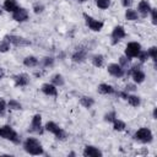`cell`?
I'll list each match as a JSON object with an SVG mask.
<instances>
[{
    "label": "cell",
    "instance_id": "11",
    "mask_svg": "<svg viewBox=\"0 0 157 157\" xmlns=\"http://www.w3.org/2000/svg\"><path fill=\"white\" fill-rule=\"evenodd\" d=\"M108 72L115 77H121L124 75V69L121 67V65L118 64H109L108 65Z\"/></svg>",
    "mask_w": 157,
    "mask_h": 157
},
{
    "label": "cell",
    "instance_id": "34",
    "mask_svg": "<svg viewBox=\"0 0 157 157\" xmlns=\"http://www.w3.org/2000/svg\"><path fill=\"white\" fill-rule=\"evenodd\" d=\"M104 119H105L107 121H113V120L115 119V113H114V112H110V113H108V114H105V117H104Z\"/></svg>",
    "mask_w": 157,
    "mask_h": 157
},
{
    "label": "cell",
    "instance_id": "1",
    "mask_svg": "<svg viewBox=\"0 0 157 157\" xmlns=\"http://www.w3.org/2000/svg\"><path fill=\"white\" fill-rule=\"evenodd\" d=\"M23 148L26 152H28L29 155H42L44 151H43V147L40 145V142L37 140V139H33V137H28L25 142H23Z\"/></svg>",
    "mask_w": 157,
    "mask_h": 157
},
{
    "label": "cell",
    "instance_id": "5",
    "mask_svg": "<svg viewBox=\"0 0 157 157\" xmlns=\"http://www.w3.org/2000/svg\"><path fill=\"white\" fill-rule=\"evenodd\" d=\"M135 139L141 142H150L152 141V132L147 128H141L135 132Z\"/></svg>",
    "mask_w": 157,
    "mask_h": 157
},
{
    "label": "cell",
    "instance_id": "20",
    "mask_svg": "<svg viewBox=\"0 0 157 157\" xmlns=\"http://www.w3.org/2000/svg\"><path fill=\"white\" fill-rule=\"evenodd\" d=\"M80 103H81V105H83L85 108H91V107L93 105V103H94V99H93L92 97H86V96H83V97L80 98Z\"/></svg>",
    "mask_w": 157,
    "mask_h": 157
},
{
    "label": "cell",
    "instance_id": "13",
    "mask_svg": "<svg viewBox=\"0 0 157 157\" xmlns=\"http://www.w3.org/2000/svg\"><path fill=\"white\" fill-rule=\"evenodd\" d=\"M83 156L85 157H101L102 152L94 146H86L83 150Z\"/></svg>",
    "mask_w": 157,
    "mask_h": 157
},
{
    "label": "cell",
    "instance_id": "30",
    "mask_svg": "<svg viewBox=\"0 0 157 157\" xmlns=\"http://www.w3.org/2000/svg\"><path fill=\"white\" fill-rule=\"evenodd\" d=\"M147 53H148V55L152 58V60H153V61H156V60H157V48H156V47H151V48H150V50H148Z\"/></svg>",
    "mask_w": 157,
    "mask_h": 157
},
{
    "label": "cell",
    "instance_id": "28",
    "mask_svg": "<svg viewBox=\"0 0 157 157\" xmlns=\"http://www.w3.org/2000/svg\"><path fill=\"white\" fill-rule=\"evenodd\" d=\"M9 107H10L11 109H15V110H17V109H21V108H22V107H21V104H20L17 101H15V99L9 101Z\"/></svg>",
    "mask_w": 157,
    "mask_h": 157
},
{
    "label": "cell",
    "instance_id": "33",
    "mask_svg": "<svg viewBox=\"0 0 157 157\" xmlns=\"http://www.w3.org/2000/svg\"><path fill=\"white\" fill-rule=\"evenodd\" d=\"M151 16H152V23L156 25L157 23V10L156 9H151Z\"/></svg>",
    "mask_w": 157,
    "mask_h": 157
},
{
    "label": "cell",
    "instance_id": "17",
    "mask_svg": "<svg viewBox=\"0 0 157 157\" xmlns=\"http://www.w3.org/2000/svg\"><path fill=\"white\" fill-rule=\"evenodd\" d=\"M137 9H139V11H140V13H141V16H142V17H146V16H147V13L151 11V6H150V4H148L146 0L140 1V2H139Z\"/></svg>",
    "mask_w": 157,
    "mask_h": 157
},
{
    "label": "cell",
    "instance_id": "19",
    "mask_svg": "<svg viewBox=\"0 0 157 157\" xmlns=\"http://www.w3.org/2000/svg\"><path fill=\"white\" fill-rule=\"evenodd\" d=\"M17 7L18 6L15 0H5V2H4V10H6L7 12H13Z\"/></svg>",
    "mask_w": 157,
    "mask_h": 157
},
{
    "label": "cell",
    "instance_id": "36",
    "mask_svg": "<svg viewBox=\"0 0 157 157\" xmlns=\"http://www.w3.org/2000/svg\"><path fill=\"white\" fill-rule=\"evenodd\" d=\"M128 63H129V59H128V58H125V56H121V58H120V64H121L123 66H126Z\"/></svg>",
    "mask_w": 157,
    "mask_h": 157
},
{
    "label": "cell",
    "instance_id": "35",
    "mask_svg": "<svg viewBox=\"0 0 157 157\" xmlns=\"http://www.w3.org/2000/svg\"><path fill=\"white\" fill-rule=\"evenodd\" d=\"M53 64V58H44L43 59V65L44 66H49Z\"/></svg>",
    "mask_w": 157,
    "mask_h": 157
},
{
    "label": "cell",
    "instance_id": "38",
    "mask_svg": "<svg viewBox=\"0 0 157 157\" xmlns=\"http://www.w3.org/2000/svg\"><path fill=\"white\" fill-rule=\"evenodd\" d=\"M136 88H135V86L134 85H128L126 86V91H135Z\"/></svg>",
    "mask_w": 157,
    "mask_h": 157
},
{
    "label": "cell",
    "instance_id": "39",
    "mask_svg": "<svg viewBox=\"0 0 157 157\" xmlns=\"http://www.w3.org/2000/svg\"><path fill=\"white\" fill-rule=\"evenodd\" d=\"M4 76H5V72H4V69H2V67H0V80H1V78H2Z\"/></svg>",
    "mask_w": 157,
    "mask_h": 157
},
{
    "label": "cell",
    "instance_id": "31",
    "mask_svg": "<svg viewBox=\"0 0 157 157\" xmlns=\"http://www.w3.org/2000/svg\"><path fill=\"white\" fill-rule=\"evenodd\" d=\"M137 58L140 59V61H141V63H144V61H146V59L148 58V53H147V52H142V50H140V53H139Z\"/></svg>",
    "mask_w": 157,
    "mask_h": 157
},
{
    "label": "cell",
    "instance_id": "7",
    "mask_svg": "<svg viewBox=\"0 0 157 157\" xmlns=\"http://www.w3.org/2000/svg\"><path fill=\"white\" fill-rule=\"evenodd\" d=\"M5 39L12 44H15L16 47H23V45H29L31 42L22 38V37H18V36H6Z\"/></svg>",
    "mask_w": 157,
    "mask_h": 157
},
{
    "label": "cell",
    "instance_id": "40",
    "mask_svg": "<svg viewBox=\"0 0 157 157\" xmlns=\"http://www.w3.org/2000/svg\"><path fill=\"white\" fill-rule=\"evenodd\" d=\"M153 118H155V119L157 118V108H155V109H153Z\"/></svg>",
    "mask_w": 157,
    "mask_h": 157
},
{
    "label": "cell",
    "instance_id": "16",
    "mask_svg": "<svg viewBox=\"0 0 157 157\" xmlns=\"http://www.w3.org/2000/svg\"><path fill=\"white\" fill-rule=\"evenodd\" d=\"M40 125H42V117L40 114H36L32 119V123H31V128L29 130L31 131H40Z\"/></svg>",
    "mask_w": 157,
    "mask_h": 157
},
{
    "label": "cell",
    "instance_id": "6",
    "mask_svg": "<svg viewBox=\"0 0 157 157\" xmlns=\"http://www.w3.org/2000/svg\"><path fill=\"white\" fill-rule=\"evenodd\" d=\"M83 17H85L86 23H87V26H88L90 29H92V31H94V32H99V31L103 28V22H102V21H97V20H94L93 17L88 16L87 13H83Z\"/></svg>",
    "mask_w": 157,
    "mask_h": 157
},
{
    "label": "cell",
    "instance_id": "2",
    "mask_svg": "<svg viewBox=\"0 0 157 157\" xmlns=\"http://www.w3.org/2000/svg\"><path fill=\"white\" fill-rule=\"evenodd\" d=\"M0 137H2V139H5V140H10V141H12L13 144H18V142H20V139H18L17 132H16L10 125L0 126Z\"/></svg>",
    "mask_w": 157,
    "mask_h": 157
},
{
    "label": "cell",
    "instance_id": "14",
    "mask_svg": "<svg viewBox=\"0 0 157 157\" xmlns=\"http://www.w3.org/2000/svg\"><path fill=\"white\" fill-rule=\"evenodd\" d=\"M42 92L45 93L47 96H58V90L53 83H43Z\"/></svg>",
    "mask_w": 157,
    "mask_h": 157
},
{
    "label": "cell",
    "instance_id": "4",
    "mask_svg": "<svg viewBox=\"0 0 157 157\" xmlns=\"http://www.w3.org/2000/svg\"><path fill=\"white\" fill-rule=\"evenodd\" d=\"M140 50H141L140 43H137V42H130V43H128V45L125 48V55L130 60L131 58L137 56L139 53H140Z\"/></svg>",
    "mask_w": 157,
    "mask_h": 157
},
{
    "label": "cell",
    "instance_id": "15",
    "mask_svg": "<svg viewBox=\"0 0 157 157\" xmlns=\"http://www.w3.org/2000/svg\"><path fill=\"white\" fill-rule=\"evenodd\" d=\"M16 86H27L29 82V76L27 74H20L13 77Z\"/></svg>",
    "mask_w": 157,
    "mask_h": 157
},
{
    "label": "cell",
    "instance_id": "25",
    "mask_svg": "<svg viewBox=\"0 0 157 157\" xmlns=\"http://www.w3.org/2000/svg\"><path fill=\"white\" fill-rule=\"evenodd\" d=\"M52 82H53V85H54V86H63V85H64L63 76H61V75H59V74L54 75V76H53V78H52Z\"/></svg>",
    "mask_w": 157,
    "mask_h": 157
},
{
    "label": "cell",
    "instance_id": "10",
    "mask_svg": "<svg viewBox=\"0 0 157 157\" xmlns=\"http://www.w3.org/2000/svg\"><path fill=\"white\" fill-rule=\"evenodd\" d=\"M125 36H126V33H125L124 27H121V26H117V27H114V29H113V32H112L113 43H117V42L120 40L121 38H124Z\"/></svg>",
    "mask_w": 157,
    "mask_h": 157
},
{
    "label": "cell",
    "instance_id": "9",
    "mask_svg": "<svg viewBox=\"0 0 157 157\" xmlns=\"http://www.w3.org/2000/svg\"><path fill=\"white\" fill-rule=\"evenodd\" d=\"M86 55H87V49L83 48V47H80V48H77V49L74 52L71 59H72V61H75V63H82V61H85Z\"/></svg>",
    "mask_w": 157,
    "mask_h": 157
},
{
    "label": "cell",
    "instance_id": "27",
    "mask_svg": "<svg viewBox=\"0 0 157 157\" xmlns=\"http://www.w3.org/2000/svg\"><path fill=\"white\" fill-rule=\"evenodd\" d=\"M92 63H93L94 66L101 67V66L103 65V56H102V55H94V56L92 58Z\"/></svg>",
    "mask_w": 157,
    "mask_h": 157
},
{
    "label": "cell",
    "instance_id": "23",
    "mask_svg": "<svg viewBox=\"0 0 157 157\" xmlns=\"http://www.w3.org/2000/svg\"><path fill=\"white\" fill-rule=\"evenodd\" d=\"M126 99H128L129 104L132 105V107H137V105H140V98H139L137 96H135V94H130V96H128Z\"/></svg>",
    "mask_w": 157,
    "mask_h": 157
},
{
    "label": "cell",
    "instance_id": "18",
    "mask_svg": "<svg viewBox=\"0 0 157 157\" xmlns=\"http://www.w3.org/2000/svg\"><path fill=\"white\" fill-rule=\"evenodd\" d=\"M98 92L99 93H103V94H110V93H114V88L110 86V85H107V83H101L98 86Z\"/></svg>",
    "mask_w": 157,
    "mask_h": 157
},
{
    "label": "cell",
    "instance_id": "3",
    "mask_svg": "<svg viewBox=\"0 0 157 157\" xmlns=\"http://www.w3.org/2000/svg\"><path fill=\"white\" fill-rule=\"evenodd\" d=\"M45 130L54 134L58 140H65L66 139V132L61 128H59V125H56L54 121H48L45 124Z\"/></svg>",
    "mask_w": 157,
    "mask_h": 157
},
{
    "label": "cell",
    "instance_id": "29",
    "mask_svg": "<svg viewBox=\"0 0 157 157\" xmlns=\"http://www.w3.org/2000/svg\"><path fill=\"white\" fill-rule=\"evenodd\" d=\"M10 49V44H9V42L5 39V40H2V42H0V52L1 53H5V52H7Z\"/></svg>",
    "mask_w": 157,
    "mask_h": 157
},
{
    "label": "cell",
    "instance_id": "12",
    "mask_svg": "<svg viewBox=\"0 0 157 157\" xmlns=\"http://www.w3.org/2000/svg\"><path fill=\"white\" fill-rule=\"evenodd\" d=\"M130 74H131L134 81H135L136 83H141V82H144V80H145V74L140 70L139 66H134V67L131 69Z\"/></svg>",
    "mask_w": 157,
    "mask_h": 157
},
{
    "label": "cell",
    "instance_id": "21",
    "mask_svg": "<svg viewBox=\"0 0 157 157\" xmlns=\"http://www.w3.org/2000/svg\"><path fill=\"white\" fill-rule=\"evenodd\" d=\"M23 64L27 66V67H33V66H36L37 64H38V59L36 58V56H27V58H25V60H23Z\"/></svg>",
    "mask_w": 157,
    "mask_h": 157
},
{
    "label": "cell",
    "instance_id": "41",
    "mask_svg": "<svg viewBox=\"0 0 157 157\" xmlns=\"http://www.w3.org/2000/svg\"><path fill=\"white\" fill-rule=\"evenodd\" d=\"M78 1H85V0H78Z\"/></svg>",
    "mask_w": 157,
    "mask_h": 157
},
{
    "label": "cell",
    "instance_id": "26",
    "mask_svg": "<svg viewBox=\"0 0 157 157\" xmlns=\"http://www.w3.org/2000/svg\"><path fill=\"white\" fill-rule=\"evenodd\" d=\"M96 5H97L99 9L104 10V9H108V7H109L110 0H96Z\"/></svg>",
    "mask_w": 157,
    "mask_h": 157
},
{
    "label": "cell",
    "instance_id": "32",
    "mask_svg": "<svg viewBox=\"0 0 157 157\" xmlns=\"http://www.w3.org/2000/svg\"><path fill=\"white\" fill-rule=\"evenodd\" d=\"M5 109H6V102L4 101V98H0V117L5 114Z\"/></svg>",
    "mask_w": 157,
    "mask_h": 157
},
{
    "label": "cell",
    "instance_id": "24",
    "mask_svg": "<svg viewBox=\"0 0 157 157\" xmlns=\"http://www.w3.org/2000/svg\"><path fill=\"white\" fill-rule=\"evenodd\" d=\"M113 128L117 131H121V130L125 129V123L121 121V120H119V119H114L113 120Z\"/></svg>",
    "mask_w": 157,
    "mask_h": 157
},
{
    "label": "cell",
    "instance_id": "37",
    "mask_svg": "<svg viewBox=\"0 0 157 157\" xmlns=\"http://www.w3.org/2000/svg\"><path fill=\"white\" fill-rule=\"evenodd\" d=\"M121 4H123V6L129 7V6L132 4V0H121Z\"/></svg>",
    "mask_w": 157,
    "mask_h": 157
},
{
    "label": "cell",
    "instance_id": "8",
    "mask_svg": "<svg viewBox=\"0 0 157 157\" xmlns=\"http://www.w3.org/2000/svg\"><path fill=\"white\" fill-rule=\"evenodd\" d=\"M12 18L17 22H23L28 18V12L26 9L23 7H17L13 12H12Z\"/></svg>",
    "mask_w": 157,
    "mask_h": 157
},
{
    "label": "cell",
    "instance_id": "22",
    "mask_svg": "<svg viewBox=\"0 0 157 157\" xmlns=\"http://www.w3.org/2000/svg\"><path fill=\"white\" fill-rule=\"evenodd\" d=\"M125 18L129 20V21H135V20L139 18V15H137V12H136L135 10L128 9V10L125 11Z\"/></svg>",
    "mask_w": 157,
    "mask_h": 157
}]
</instances>
